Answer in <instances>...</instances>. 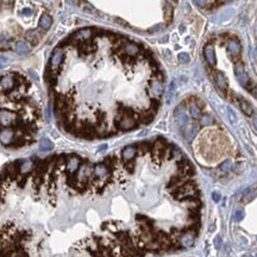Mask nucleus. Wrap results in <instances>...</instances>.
Returning a JSON list of instances; mask_svg holds the SVG:
<instances>
[{
    "label": "nucleus",
    "mask_w": 257,
    "mask_h": 257,
    "mask_svg": "<svg viewBox=\"0 0 257 257\" xmlns=\"http://www.w3.org/2000/svg\"><path fill=\"white\" fill-rule=\"evenodd\" d=\"M45 82L57 126L76 138L95 139L152 122L164 80L113 84L112 76L101 75L97 30L85 27L54 49Z\"/></svg>",
    "instance_id": "f257e3e1"
},
{
    "label": "nucleus",
    "mask_w": 257,
    "mask_h": 257,
    "mask_svg": "<svg viewBox=\"0 0 257 257\" xmlns=\"http://www.w3.org/2000/svg\"><path fill=\"white\" fill-rule=\"evenodd\" d=\"M43 125L42 98L36 85L22 73L0 76V144L20 150L37 141Z\"/></svg>",
    "instance_id": "f03ea898"
},
{
    "label": "nucleus",
    "mask_w": 257,
    "mask_h": 257,
    "mask_svg": "<svg viewBox=\"0 0 257 257\" xmlns=\"http://www.w3.org/2000/svg\"><path fill=\"white\" fill-rule=\"evenodd\" d=\"M234 72H236V75H237V79H238L239 84L243 86V87H245V88H248V89H249L250 79H249L248 74L245 73L244 68H243V66H242L241 63H237V64H236V67H234Z\"/></svg>",
    "instance_id": "7ed1b4c3"
},
{
    "label": "nucleus",
    "mask_w": 257,
    "mask_h": 257,
    "mask_svg": "<svg viewBox=\"0 0 257 257\" xmlns=\"http://www.w3.org/2000/svg\"><path fill=\"white\" fill-rule=\"evenodd\" d=\"M175 119L177 124L181 126V127H184L187 124H188V117L186 114V111H184V106L181 104L179 105V107L175 110Z\"/></svg>",
    "instance_id": "20e7f679"
},
{
    "label": "nucleus",
    "mask_w": 257,
    "mask_h": 257,
    "mask_svg": "<svg viewBox=\"0 0 257 257\" xmlns=\"http://www.w3.org/2000/svg\"><path fill=\"white\" fill-rule=\"evenodd\" d=\"M195 238L196 236L193 232H191V231L184 232V236L180 238V245H181V248H189V246H192V245L194 244V242H195Z\"/></svg>",
    "instance_id": "39448f33"
},
{
    "label": "nucleus",
    "mask_w": 257,
    "mask_h": 257,
    "mask_svg": "<svg viewBox=\"0 0 257 257\" xmlns=\"http://www.w3.org/2000/svg\"><path fill=\"white\" fill-rule=\"evenodd\" d=\"M216 84H217V87L219 88V91L223 93V95H225L226 91H227V80H226V77L224 76L223 73H217V75H216Z\"/></svg>",
    "instance_id": "423d86ee"
},
{
    "label": "nucleus",
    "mask_w": 257,
    "mask_h": 257,
    "mask_svg": "<svg viewBox=\"0 0 257 257\" xmlns=\"http://www.w3.org/2000/svg\"><path fill=\"white\" fill-rule=\"evenodd\" d=\"M204 54H205V57L207 62L211 64V66H216L217 64V57H216V54H214V49L212 45H207L205 50H204Z\"/></svg>",
    "instance_id": "0eeeda50"
},
{
    "label": "nucleus",
    "mask_w": 257,
    "mask_h": 257,
    "mask_svg": "<svg viewBox=\"0 0 257 257\" xmlns=\"http://www.w3.org/2000/svg\"><path fill=\"white\" fill-rule=\"evenodd\" d=\"M227 49H229V52L232 55V56H237L241 50H242V47H241V43L237 41V39H231L227 44Z\"/></svg>",
    "instance_id": "6e6552de"
},
{
    "label": "nucleus",
    "mask_w": 257,
    "mask_h": 257,
    "mask_svg": "<svg viewBox=\"0 0 257 257\" xmlns=\"http://www.w3.org/2000/svg\"><path fill=\"white\" fill-rule=\"evenodd\" d=\"M188 111H189V114L193 119H199L201 117V110L200 107L196 105L195 102H192L189 106H188Z\"/></svg>",
    "instance_id": "1a4fd4ad"
},
{
    "label": "nucleus",
    "mask_w": 257,
    "mask_h": 257,
    "mask_svg": "<svg viewBox=\"0 0 257 257\" xmlns=\"http://www.w3.org/2000/svg\"><path fill=\"white\" fill-rule=\"evenodd\" d=\"M241 109H242V111L244 112L246 116H252V113H254L252 106H251L246 100H244V99L241 100Z\"/></svg>",
    "instance_id": "9d476101"
},
{
    "label": "nucleus",
    "mask_w": 257,
    "mask_h": 257,
    "mask_svg": "<svg viewBox=\"0 0 257 257\" xmlns=\"http://www.w3.org/2000/svg\"><path fill=\"white\" fill-rule=\"evenodd\" d=\"M200 125L201 126H208V125H212L213 124V118L211 117V116H208V114H204V116H201L200 118Z\"/></svg>",
    "instance_id": "9b49d317"
},
{
    "label": "nucleus",
    "mask_w": 257,
    "mask_h": 257,
    "mask_svg": "<svg viewBox=\"0 0 257 257\" xmlns=\"http://www.w3.org/2000/svg\"><path fill=\"white\" fill-rule=\"evenodd\" d=\"M232 167H233L232 161L231 159H226V161H224L220 166H219V169L221 171H230L232 169Z\"/></svg>",
    "instance_id": "f8f14e48"
},
{
    "label": "nucleus",
    "mask_w": 257,
    "mask_h": 257,
    "mask_svg": "<svg viewBox=\"0 0 257 257\" xmlns=\"http://www.w3.org/2000/svg\"><path fill=\"white\" fill-rule=\"evenodd\" d=\"M179 60L182 63H187V62H189V55L187 52H181V54H179Z\"/></svg>",
    "instance_id": "ddd939ff"
},
{
    "label": "nucleus",
    "mask_w": 257,
    "mask_h": 257,
    "mask_svg": "<svg viewBox=\"0 0 257 257\" xmlns=\"http://www.w3.org/2000/svg\"><path fill=\"white\" fill-rule=\"evenodd\" d=\"M244 218V211H242V209H237L236 211V213H234V219L237 221L242 220Z\"/></svg>",
    "instance_id": "4468645a"
},
{
    "label": "nucleus",
    "mask_w": 257,
    "mask_h": 257,
    "mask_svg": "<svg viewBox=\"0 0 257 257\" xmlns=\"http://www.w3.org/2000/svg\"><path fill=\"white\" fill-rule=\"evenodd\" d=\"M229 118H230V122L232 123V124H236V122H237V117H236L234 112H233L231 109H229Z\"/></svg>",
    "instance_id": "2eb2a0df"
},
{
    "label": "nucleus",
    "mask_w": 257,
    "mask_h": 257,
    "mask_svg": "<svg viewBox=\"0 0 257 257\" xmlns=\"http://www.w3.org/2000/svg\"><path fill=\"white\" fill-rule=\"evenodd\" d=\"M212 198H213V200L214 201H220L221 199V195L218 193V192H213V194H212Z\"/></svg>",
    "instance_id": "dca6fc26"
},
{
    "label": "nucleus",
    "mask_w": 257,
    "mask_h": 257,
    "mask_svg": "<svg viewBox=\"0 0 257 257\" xmlns=\"http://www.w3.org/2000/svg\"><path fill=\"white\" fill-rule=\"evenodd\" d=\"M250 92H251V94H252L255 98H257V87H254V88H251V89H250Z\"/></svg>",
    "instance_id": "f3484780"
},
{
    "label": "nucleus",
    "mask_w": 257,
    "mask_h": 257,
    "mask_svg": "<svg viewBox=\"0 0 257 257\" xmlns=\"http://www.w3.org/2000/svg\"><path fill=\"white\" fill-rule=\"evenodd\" d=\"M219 239H220V237H217L216 238V245H217V248H219Z\"/></svg>",
    "instance_id": "a211bd4d"
},
{
    "label": "nucleus",
    "mask_w": 257,
    "mask_h": 257,
    "mask_svg": "<svg viewBox=\"0 0 257 257\" xmlns=\"http://www.w3.org/2000/svg\"><path fill=\"white\" fill-rule=\"evenodd\" d=\"M254 126H255V129L257 130V117L256 118H254Z\"/></svg>",
    "instance_id": "6ab92c4d"
},
{
    "label": "nucleus",
    "mask_w": 257,
    "mask_h": 257,
    "mask_svg": "<svg viewBox=\"0 0 257 257\" xmlns=\"http://www.w3.org/2000/svg\"><path fill=\"white\" fill-rule=\"evenodd\" d=\"M248 257H252V256H248Z\"/></svg>",
    "instance_id": "aec40b11"
}]
</instances>
